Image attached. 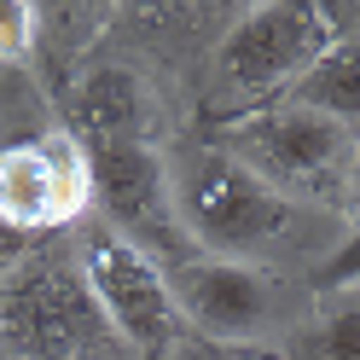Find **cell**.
I'll return each mask as SVG.
<instances>
[{"instance_id": "7c38bea8", "label": "cell", "mask_w": 360, "mask_h": 360, "mask_svg": "<svg viewBox=\"0 0 360 360\" xmlns=\"http://www.w3.org/2000/svg\"><path fill=\"white\" fill-rule=\"evenodd\" d=\"M35 30H41V12L30 0H0V58L6 64H24L35 53Z\"/></svg>"}, {"instance_id": "52a82bcc", "label": "cell", "mask_w": 360, "mask_h": 360, "mask_svg": "<svg viewBox=\"0 0 360 360\" xmlns=\"http://www.w3.org/2000/svg\"><path fill=\"white\" fill-rule=\"evenodd\" d=\"M94 210V169L76 134H41L0 151V221L18 233L70 227Z\"/></svg>"}, {"instance_id": "277c9868", "label": "cell", "mask_w": 360, "mask_h": 360, "mask_svg": "<svg viewBox=\"0 0 360 360\" xmlns=\"http://www.w3.org/2000/svg\"><path fill=\"white\" fill-rule=\"evenodd\" d=\"M0 343L24 360H99L117 337L76 256H24V267L0 285Z\"/></svg>"}, {"instance_id": "6da1fadb", "label": "cell", "mask_w": 360, "mask_h": 360, "mask_svg": "<svg viewBox=\"0 0 360 360\" xmlns=\"http://www.w3.org/2000/svg\"><path fill=\"white\" fill-rule=\"evenodd\" d=\"M169 192H174V215L186 227V238L198 244V256L256 262L290 233V204L274 186H262L244 163H233L221 146L186 151V163L169 174Z\"/></svg>"}, {"instance_id": "30bf717a", "label": "cell", "mask_w": 360, "mask_h": 360, "mask_svg": "<svg viewBox=\"0 0 360 360\" xmlns=\"http://www.w3.org/2000/svg\"><path fill=\"white\" fill-rule=\"evenodd\" d=\"M285 99L302 105V110H320L337 128L360 134V41H337L320 64H308V70L290 82Z\"/></svg>"}, {"instance_id": "2e32d148", "label": "cell", "mask_w": 360, "mask_h": 360, "mask_svg": "<svg viewBox=\"0 0 360 360\" xmlns=\"http://www.w3.org/2000/svg\"><path fill=\"white\" fill-rule=\"evenodd\" d=\"M157 360H210V354H198V349H192V343H174V349H169V354H157Z\"/></svg>"}, {"instance_id": "8992f818", "label": "cell", "mask_w": 360, "mask_h": 360, "mask_svg": "<svg viewBox=\"0 0 360 360\" xmlns=\"http://www.w3.org/2000/svg\"><path fill=\"white\" fill-rule=\"evenodd\" d=\"M87 169H94V204L105 215V227L128 238L140 256H151L163 274L186 267L198 256V244L186 238L174 215V192H169V169L146 140H122V146H87Z\"/></svg>"}, {"instance_id": "8fae6325", "label": "cell", "mask_w": 360, "mask_h": 360, "mask_svg": "<svg viewBox=\"0 0 360 360\" xmlns=\"http://www.w3.org/2000/svg\"><path fill=\"white\" fill-rule=\"evenodd\" d=\"M285 360H360V302L320 314L308 331H297Z\"/></svg>"}, {"instance_id": "4fadbf2b", "label": "cell", "mask_w": 360, "mask_h": 360, "mask_svg": "<svg viewBox=\"0 0 360 360\" xmlns=\"http://www.w3.org/2000/svg\"><path fill=\"white\" fill-rule=\"evenodd\" d=\"M354 285H360V227L343 238V250H331L326 267L314 274V290H331V297L337 290H354Z\"/></svg>"}, {"instance_id": "ba28073f", "label": "cell", "mask_w": 360, "mask_h": 360, "mask_svg": "<svg viewBox=\"0 0 360 360\" xmlns=\"http://www.w3.org/2000/svg\"><path fill=\"white\" fill-rule=\"evenodd\" d=\"M180 320L198 326L215 343H256L274 320V279L256 262H221V256H192L186 267L169 274Z\"/></svg>"}, {"instance_id": "e0dca14e", "label": "cell", "mask_w": 360, "mask_h": 360, "mask_svg": "<svg viewBox=\"0 0 360 360\" xmlns=\"http://www.w3.org/2000/svg\"><path fill=\"white\" fill-rule=\"evenodd\" d=\"M244 360H256V354H244Z\"/></svg>"}, {"instance_id": "7a4b0ae2", "label": "cell", "mask_w": 360, "mask_h": 360, "mask_svg": "<svg viewBox=\"0 0 360 360\" xmlns=\"http://www.w3.org/2000/svg\"><path fill=\"white\" fill-rule=\"evenodd\" d=\"M221 151L244 163L262 186H274L285 204H331L349 186L354 134L320 117V110L279 99L221 128Z\"/></svg>"}, {"instance_id": "9c48e42d", "label": "cell", "mask_w": 360, "mask_h": 360, "mask_svg": "<svg viewBox=\"0 0 360 360\" xmlns=\"http://www.w3.org/2000/svg\"><path fill=\"white\" fill-rule=\"evenodd\" d=\"M151 122V94L128 64H94L76 87V128L87 134V146H122L146 140Z\"/></svg>"}, {"instance_id": "9a60e30c", "label": "cell", "mask_w": 360, "mask_h": 360, "mask_svg": "<svg viewBox=\"0 0 360 360\" xmlns=\"http://www.w3.org/2000/svg\"><path fill=\"white\" fill-rule=\"evenodd\" d=\"M349 210H354V221H360V140H354V163H349Z\"/></svg>"}, {"instance_id": "5bb4252c", "label": "cell", "mask_w": 360, "mask_h": 360, "mask_svg": "<svg viewBox=\"0 0 360 360\" xmlns=\"http://www.w3.org/2000/svg\"><path fill=\"white\" fill-rule=\"evenodd\" d=\"M24 256H30V233H18V227H6V221H0V285L24 267Z\"/></svg>"}, {"instance_id": "5b68a950", "label": "cell", "mask_w": 360, "mask_h": 360, "mask_svg": "<svg viewBox=\"0 0 360 360\" xmlns=\"http://www.w3.org/2000/svg\"><path fill=\"white\" fill-rule=\"evenodd\" d=\"M76 262H82V279H87L110 337H117L122 349L157 360V354H169L180 337H186V320H180V308H174L169 274L151 256H140L128 238H117L105 221H94V227L82 233Z\"/></svg>"}, {"instance_id": "3957f363", "label": "cell", "mask_w": 360, "mask_h": 360, "mask_svg": "<svg viewBox=\"0 0 360 360\" xmlns=\"http://www.w3.org/2000/svg\"><path fill=\"white\" fill-rule=\"evenodd\" d=\"M331 47H337V18L326 6H302V0L250 6L215 53V99L227 105L221 122H238L250 117V105L262 110V99L290 94V82L308 64H320Z\"/></svg>"}]
</instances>
